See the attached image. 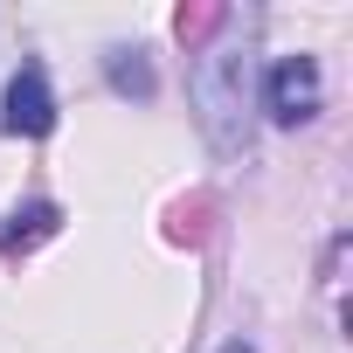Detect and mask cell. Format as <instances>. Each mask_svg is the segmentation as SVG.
Returning a JSON list of instances; mask_svg holds the SVG:
<instances>
[{"mask_svg": "<svg viewBox=\"0 0 353 353\" xmlns=\"http://www.w3.org/2000/svg\"><path fill=\"white\" fill-rule=\"evenodd\" d=\"M188 97H194V118H201V132H208V145L222 159L250 152V139H256V63H250V42H215L194 63Z\"/></svg>", "mask_w": 353, "mask_h": 353, "instance_id": "cell-1", "label": "cell"}, {"mask_svg": "<svg viewBox=\"0 0 353 353\" xmlns=\"http://www.w3.org/2000/svg\"><path fill=\"white\" fill-rule=\"evenodd\" d=\"M319 97H325V83H319V63H312V56H277V63H270V77H263V111H270V125H305V118H319Z\"/></svg>", "mask_w": 353, "mask_h": 353, "instance_id": "cell-2", "label": "cell"}, {"mask_svg": "<svg viewBox=\"0 0 353 353\" xmlns=\"http://www.w3.org/2000/svg\"><path fill=\"white\" fill-rule=\"evenodd\" d=\"M0 125H8L14 139H49V132H56V90H49V70H42V63H21V70L8 77Z\"/></svg>", "mask_w": 353, "mask_h": 353, "instance_id": "cell-3", "label": "cell"}, {"mask_svg": "<svg viewBox=\"0 0 353 353\" xmlns=\"http://www.w3.org/2000/svg\"><path fill=\"white\" fill-rule=\"evenodd\" d=\"M56 229H63V208H56V201H28V208H14V215H8V229H0V256L35 250V243H49Z\"/></svg>", "mask_w": 353, "mask_h": 353, "instance_id": "cell-4", "label": "cell"}, {"mask_svg": "<svg viewBox=\"0 0 353 353\" xmlns=\"http://www.w3.org/2000/svg\"><path fill=\"white\" fill-rule=\"evenodd\" d=\"M104 77H111V90H118V97H152V90H159V77H152L145 49H111V56H104Z\"/></svg>", "mask_w": 353, "mask_h": 353, "instance_id": "cell-5", "label": "cell"}, {"mask_svg": "<svg viewBox=\"0 0 353 353\" xmlns=\"http://www.w3.org/2000/svg\"><path fill=\"white\" fill-rule=\"evenodd\" d=\"M215 353H256V346H250V339H229V346H215Z\"/></svg>", "mask_w": 353, "mask_h": 353, "instance_id": "cell-6", "label": "cell"}]
</instances>
